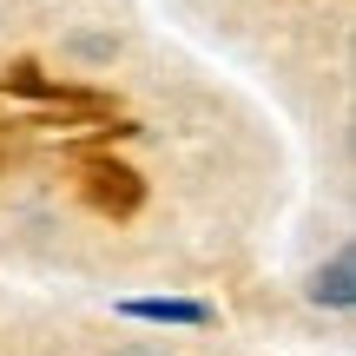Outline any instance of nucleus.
<instances>
[{
  "label": "nucleus",
  "mask_w": 356,
  "mask_h": 356,
  "mask_svg": "<svg viewBox=\"0 0 356 356\" xmlns=\"http://www.w3.org/2000/svg\"><path fill=\"white\" fill-rule=\"evenodd\" d=\"M73 47L86 53V60H113V40H92V33H86V40H73Z\"/></svg>",
  "instance_id": "obj_3"
},
{
  "label": "nucleus",
  "mask_w": 356,
  "mask_h": 356,
  "mask_svg": "<svg viewBox=\"0 0 356 356\" xmlns=\"http://www.w3.org/2000/svg\"><path fill=\"white\" fill-rule=\"evenodd\" d=\"M119 317L126 323H159V330H204L218 310L198 304V297H126Z\"/></svg>",
  "instance_id": "obj_1"
},
{
  "label": "nucleus",
  "mask_w": 356,
  "mask_h": 356,
  "mask_svg": "<svg viewBox=\"0 0 356 356\" xmlns=\"http://www.w3.org/2000/svg\"><path fill=\"white\" fill-rule=\"evenodd\" d=\"M126 356H165V350H126Z\"/></svg>",
  "instance_id": "obj_4"
},
{
  "label": "nucleus",
  "mask_w": 356,
  "mask_h": 356,
  "mask_svg": "<svg viewBox=\"0 0 356 356\" xmlns=\"http://www.w3.org/2000/svg\"><path fill=\"white\" fill-rule=\"evenodd\" d=\"M304 297H310L317 310H337V317L356 310V257L337 251L330 264H317V270H310V284H304Z\"/></svg>",
  "instance_id": "obj_2"
}]
</instances>
